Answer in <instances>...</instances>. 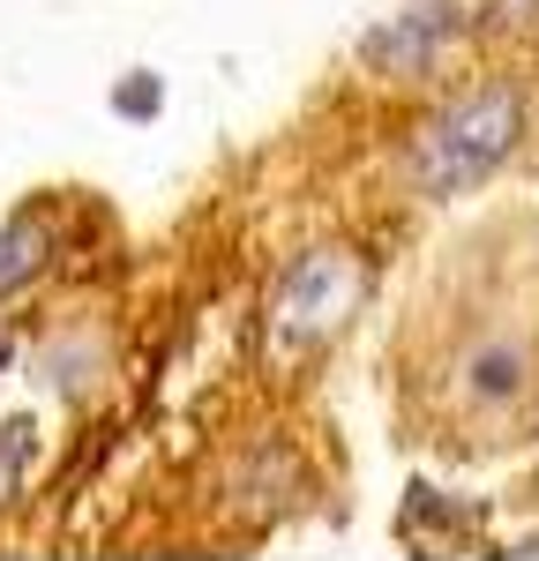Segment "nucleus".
I'll return each instance as SVG.
<instances>
[{"label":"nucleus","mask_w":539,"mask_h":561,"mask_svg":"<svg viewBox=\"0 0 539 561\" xmlns=\"http://www.w3.org/2000/svg\"><path fill=\"white\" fill-rule=\"evenodd\" d=\"M517 135H525V98L509 83L465 90V98H449L443 113L420 128V142H412V187L420 195H465V187H480L517 150Z\"/></svg>","instance_id":"f257e3e1"},{"label":"nucleus","mask_w":539,"mask_h":561,"mask_svg":"<svg viewBox=\"0 0 539 561\" xmlns=\"http://www.w3.org/2000/svg\"><path fill=\"white\" fill-rule=\"evenodd\" d=\"M345 293H353L345 262L308 255L300 270H293L285 300H277V322H285V330H322V322H337V307H345Z\"/></svg>","instance_id":"f03ea898"},{"label":"nucleus","mask_w":539,"mask_h":561,"mask_svg":"<svg viewBox=\"0 0 539 561\" xmlns=\"http://www.w3.org/2000/svg\"><path fill=\"white\" fill-rule=\"evenodd\" d=\"M449 31H457L449 0H420L398 31H382V38H375V60H390V68H420V60H427V53L449 38Z\"/></svg>","instance_id":"7ed1b4c3"},{"label":"nucleus","mask_w":539,"mask_h":561,"mask_svg":"<svg viewBox=\"0 0 539 561\" xmlns=\"http://www.w3.org/2000/svg\"><path fill=\"white\" fill-rule=\"evenodd\" d=\"M525 382H532L525 345H480L465 359V397L472 404H509V397H525Z\"/></svg>","instance_id":"20e7f679"},{"label":"nucleus","mask_w":539,"mask_h":561,"mask_svg":"<svg viewBox=\"0 0 539 561\" xmlns=\"http://www.w3.org/2000/svg\"><path fill=\"white\" fill-rule=\"evenodd\" d=\"M38 248H45L38 225H15V232H0V293H8V285H23V277L38 270Z\"/></svg>","instance_id":"39448f33"},{"label":"nucleus","mask_w":539,"mask_h":561,"mask_svg":"<svg viewBox=\"0 0 539 561\" xmlns=\"http://www.w3.org/2000/svg\"><path fill=\"white\" fill-rule=\"evenodd\" d=\"M23 457H31V427H23V420H8V427H0V502L15 494V472H23Z\"/></svg>","instance_id":"423d86ee"},{"label":"nucleus","mask_w":539,"mask_h":561,"mask_svg":"<svg viewBox=\"0 0 539 561\" xmlns=\"http://www.w3.org/2000/svg\"><path fill=\"white\" fill-rule=\"evenodd\" d=\"M494 23H509V31H525V23H539V0H488Z\"/></svg>","instance_id":"0eeeda50"},{"label":"nucleus","mask_w":539,"mask_h":561,"mask_svg":"<svg viewBox=\"0 0 539 561\" xmlns=\"http://www.w3.org/2000/svg\"><path fill=\"white\" fill-rule=\"evenodd\" d=\"M121 113H135V121H142V113H158V83H150V76L128 83V90H121Z\"/></svg>","instance_id":"6e6552de"},{"label":"nucleus","mask_w":539,"mask_h":561,"mask_svg":"<svg viewBox=\"0 0 539 561\" xmlns=\"http://www.w3.org/2000/svg\"><path fill=\"white\" fill-rule=\"evenodd\" d=\"M0 359H8V345H0Z\"/></svg>","instance_id":"1a4fd4ad"}]
</instances>
